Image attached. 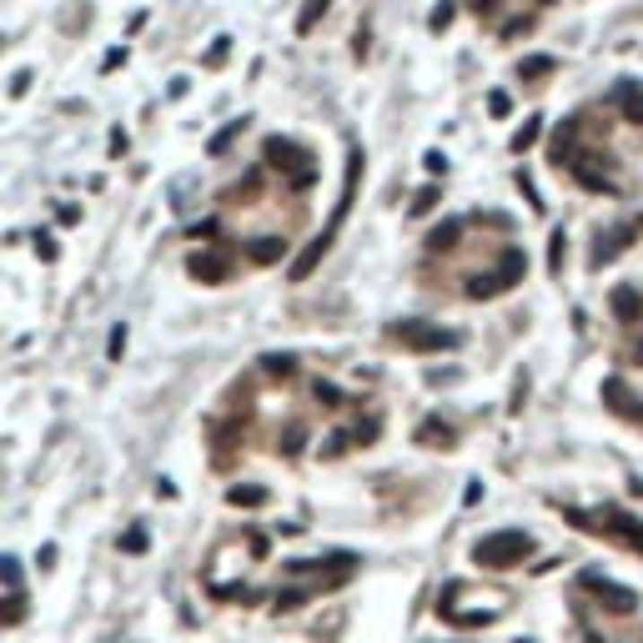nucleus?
I'll return each instance as SVG.
<instances>
[{
	"instance_id": "nucleus-1",
	"label": "nucleus",
	"mask_w": 643,
	"mask_h": 643,
	"mask_svg": "<svg viewBox=\"0 0 643 643\" xmlns=\"http://www.w3.org/2000/svg\"><path fill=\"white\" fill-rule=\"evenodd\" d=\"M357 177H362V152H352V161H347V181H342V202L332 206V222L322 231H317V241L307 247L297 262H291V282H307V272H312L322 256H327V247H332V237H337V227L347 222V212H352V196H357Z\"/></svg>"
},
{
	"instance_id": "nucleus-2",
	"label": "nucleus",
	"mask_w": 643,
	"mask_h": 643,
	"mask_svg": "<svg viewBox=\"0 0 643 643\" xmlns=\"http://www.w3.org/2000/svg\"><path fill=\"white\" fill-rule=\"evenodd\" d=\"M528 553H533V533L523 528H498L488 538H478V548H473V558L482 568H517Z\"/></svg>"
},
{
	"instance_id": "nucleus-3",
	"label": "nucleus",
	"mask_w": 643,
	"mask_h": 643,
	"mask_svg": "<svg viewBox=\"0 0 643 643\" xmlns=\"http://www.w3.org/2000/svg\"><path fill=\"white\" fill-rule=\"evenodd\" d=\"M266 161L277 166V171H287L291 187H312V177H317L312 152H302V146L287 136H266Z\"/></svg>"
},
{
	"instance_id": "nucleus-4",
	"label": "nucleus",
	"mask_w": 643,
	"mask_h": 643,
	"mask_svg": "<svg viewBox=\"0 0 643 643\" xmlns=\"http://www.w3.org/2000/svg\"><path fill=\"white\" fill-rule=\"evenodd\" d=\"M392 337L403 342L407 352H442V347H457V332H447V327H432V322H417V317H407V322H397L392 327Z\"/></svg>"
},
{
	"instance_id": "nucleus-5",
	"label": "nucleus",
	"mask_w": 643,
	"mask_h": 643,
	"mask_svg": "<svg viewBox=\"0 0 643 643\" xmlns=\"http://www.w3.org/2000/svg\"><path fill=\"white\" fill-rule=\"evenodd\" d=\"M583 588H593L608 608H613V613H633V608H639V593L623 588V583H613V578H604V573H593V568L583 573Z\"/></svg>"
},
{
	"instance_id": "nucleus-6",
	"label": "nucleus",
	"mask_w": 643,
	"mask_h": 643,
	"mask_svg": "<svg viewBox=\"0 0 643 643\" xmlns=\"http://www.w3.org/2000/svg\"><path fill=\"white\" fill-rule=\"evenodd\" d=\"M187 272H191L196 282H206V287H216V282H227L231 262H227L222 252H196V256L187 262Z\"/></svg>"
},
{
	"instance_id": "nucleus-7",
	"label": "nucleus",
	"mask_w": 643,
	"mask_h": 643,
	"mask_svg": "<svg viewBox=\"0 0 643 643\" xmlns=\"http://www.w3.org/2000/svg\"><path fill=\"white\" fill-rule=\"evenodd\" d=\"M604 403H608V407H613V413H618V417H643L639 397H633V392H629V387H623V382H618V378H608V382H604Z\"/></svg>"
},
{
	"instance_id": "nucleus-8",
	"label": "nucleus",
	"mask_w": 643,
	"mask_h": 643,
	"mask_svg": "<svg viewBox=\"0 0 643 643\" xmlns=\"http://www.w3.org/2000/svg\"><path fill=\"white\" fill-rule=\"evenodd\" d=\"M608 302H613V317H618V322H629V327H633V322H643V297H639L633 287H613V297H608Z\"/></svg>"
},
{
	"instance_id": "nucleus-9",
	"label": "nucleus",
	"mask_w": 643,
	"mask_h": 643,
	"mask_svg": "<svg viewBox=\"0 0 643 643\" xmlns=\"http://www.w3.org/2000/svg\"><path fill=\"white\" fill-rule=\"evenodd\" d=\"M463 227H467L463 216H447L442 227H432V231H428V247H432V252H453L457 237H463Z\"/></svg>"
},
{
	"instance_id": "nucleus-10",
	"label": "nucleus",
	"mask_w": 643,
	"mask_h": 643,
	"mask_svg": "<svg viewBox=\"0 0 643 643\" xmlns=\"http://www.w3.org/2000/svg\"><path fill=\"white\" fill-rule=\"evenodd\" d=\"M422 447H453V428L442 422V417H428V422H417V432H413Z\"/></svg>"
},
{
	"instance_id": "nucleus-11",
	"label": "nucleus",
	"mask_w": 643,
	"mask_h": 643,
	"mask_svg": "<svg viewBox=\"0 0 643 643\" xmlns=\"http://www.w3.org/2000/svg\"><path fill=\"white\" fill-rule=\"evenodd\" d=\"M523 272H528V256L517 252V247H508L503 262H498V282H503V291L517 287V282H523Z\"/></svg>"
},
{
	"instance_id": "nucleus-12",
	"label": "nucleus",
	"mask_w": 643,
	"mask_h": 643,
	"mask_svg": "<svg viewBox=\"0 0 643 643\" xmlns=\"http://www.w3.org/2000/svg\"><path fill=\"white\" fill-rule=\"evenodd\" d=\"M629 237H633V231H629V227H618V231H608V237H604V241H598V247H593V266H608V262H613V256H618V252H623V247H629Z\"/></svg>"
},
{
	"instance_id": "nucleus-13",
	"label": "nucleus",
	"mask_w": 643,
	"mask_h": 643,
	"mask_svg": "<svg viewBox=\"0 0 643 643\" xmlns=\"http://www.w3.org/2000/svg\"><path fill=\"white\" fill-rule=\"evenodd\" d=\"M247 252H252V262H256V266H272V262H282L287 241H282V237H256L252 247H247Z\"/></svg>"
},
{
	"instance_id": "nucleus-14",
	"label": "nucleus",
	"mask_w": 643,
	"mask_h": 643,
	"mask_svg": "<svg viewBox=\"0 0 643 643\" xmlns=\"http://www.w3.org/2000/svg\"><path fill=\"white\" fill-rule=\"evenodd\" d=\"M272 492L266 488H256V482H237V488H227V503L231 508H262Z\"/></svg>"
},
{
	"instance_id": "nucleus-15",
	"label": "nucleus",
	"mask_w": 643,
	"mask_h": 643,
	"mask_svg": "<svg viewBox=\"0 0 643 643\" xmlns=\"http://www.w3.org/2000/svg\"><path fill=\"white\" fill-rule=\"evenodd\" d=\"M442 618H447V623H453V629H482V623H492V608H473V613H457V608H438Z\"/></svg>"
},
{
	"instance_id": "nucleus-16",
	"label": "nucleus",
	"mask_w": 643,
	"mask_h": 643,
	"mask_svg": "<svg viewBox=\"0 0 643 643\" xmlns=\"http://www.w3.org/2000/svg\"><path fill=\"white\" fill-rule=\"evenodd\" d=\"M618 106H623V116H629L633 126H643V91L633 86V81H623V86H618Z\"/></svg>"
},
{
	"instance_id": "nucleus-17",
	"label": "nucleus",
	"mask_w": 643,
	"mask_h": 643,
	"mask_svg": "<svg viewBox=\"0 0 643 643\" xmlns=\"http://www.w3.org/2000/svg\"><path fill=\"white\" fill-rule=\"evenodd\" d=\"M498 291H503V282H498V272H488V277H467V297H473V302H488V297H498Z\"/></svg>"
},
{
	"instance_id": "nucleus-18",
	"label": "nucleus",
	"mask_w": 643,
	"mask_h": 643,
	"mask_svg": "<svg viewBox=\"0 0 643 643\" xmlns=\"http://www.w3.org/2000/svg\"><path fill=\"white\" fill-rule=\"evenodd\" d=\"M538 136H543V116H528V121H523V126L513 131V141H508V146H513V152L523 156V152H528V146H533Z\"/></svg>"
},
{
	"instance_id": "nucleus-19",
	"label": "nucleus",
	"mask_w": 643,
	"mask_h": 643,
	"mask_svg": "<svg viewBox=\"0 0 643 643\" xmlns=\"http://www.w3.org/2000/svg\"><path fill=\"white\" fill-rule=\"evenodd\" d=\"M553 71H558V61H553V56H528V61H517V76H523V81L553 76Z\"/></svg>"
},
{
	"instance_id": "nucleus-20",
	"label": "nucleus",
	"mask_w": 643,
	"mask_h": 643,
	"mask_svg": "<svg viewBox=\"0 0 643 643\" xmlns=\"http://www.w3.org/2000/svg\"><path fill=\"white\" fill-rule=\"evenodd\" d=\"M21 618H26V593H5L0 598V629H11Z\"/></svg>"
},
{
	"instance_id": "nucleus-21",
	"label": "nucleus",
	"mask_w": 643,
	"mask_h": 643,
	"mask_svg": "<svg viewBox=\"0 0 643 643\" xmlns=\"http://www.w3.org/2000/svg\"><path fill=\"white\" fill-rule=\"evenodd\" d=\"M262 367L272 372V378H291V367H297V357H291V352H266V357H262Z\"/></svg>"
},
{
	"instance_id": "nucleus-22",
	"label": "nucleus",
	"mask_w": 643,
	"mask_h": 643,
	"mask_svg": "<svg viewBox=\"0 0 643 643\" xmlns=\"http://www.w3.org/2000/svg\"><path fill=\"white\" fill-rule=\"evenodd\" d=\"M563 256H568V237L563 231H553V241H548V272H553V277L563 272Z\"/></svg>"
},
{
	"instance_id": "nucleus-23",
	"label": "nucleus",
	"mask_w": 643,
	"mask_h": 643,
	"mask_svg": "<svg viewBox=\"0 0 643 643\" xmlns=\"http://www.w3.org/2000/svg\"><path fill=\"white\" fill-rule=\"evenodd\" d=\"M327 5H332V0H307V11L297 15V30H302V36H307V30H312L317 21H322V11H327Z\"/></svg>"
},
{
	"instance_id": "nucleus-24",
	"label": "nucleus",
	"mask_w": 643,
	"mask_h": 643,
	"mask_svg": "<svg viewBox=\"0 0 643 643\" xmlns=\"http://www.w3.org/2000/svg\"><path fill=\"white\" fill-rule=\"evenodd\" d=\"M302 604H307L302 588H282V593H277V613H291V608H302Z\"/></svg>"
},
{
	"instance_id": "nucleus-25",
	"label": "nucleus",
	"mask_w": 643,
	"mask_h": 643,
	"mask_svg": "<svg viewBox=\"0 0 643 643\" xmlns=\"http://www.w3.org/2000/svg\"><path fill=\"white\" fill-rule=\"evenodd\" d=\"M302 442H307V432H302V428H287V438H282V453L297 457V453H302Z\"/></svg>"
},
{
	"instance_id": "nucleus-26",
	"label": "nucleus",
	"mask_w": 643,
	"mask_h": 643,
	"mask_svg": "<svg viewBox=\"0 0 643 643\" xmlns=\"http://www.w3.org/2000/svg\"><path fill=\"white\" fill-rule=\"evenodd\" d=\"M432 206H438V187H422L417 191V202H413V212L422 216V212H432Z\"/></svg>"
},
{
	"instance_id": "nucleus-27",
	"label": "nucleus",
	"mask_w": 643,
	"mask_h": 643,
	"mask_svg": "<svg viewBox=\"0 0 643 643\" xmlns=\"http://www.w3.org/2000/svg\"><path fill=\"white\" fill-rule=\"evenodd\" d=\"M317 403L322 407H342V392L332 387V382H317Z\"/></svg>"
},
{
	"instance_id": "nucleus-28",
	"label": "nucleus",
	"mask_w": 643,
	"mask_h": 643,
	"mask_svg": "<svg viewBox=\"0 0 643 643\" xmlns=\"http://www.w3.org/2000/svg\"><path fill=\"white\" fill-rule=\"evenodd\" d=\"M121 548H126V553H146V533H141V528L121 533Z\"/></svg>"
},
{
	"instance_id": "nucleus-29",
	"label": "nucleus",
	"mask_w": 643,
	"mask_h": 643,
	"mask_svg": "<svg viewBox=\"0 0 643 643\" xmlns=\"http://www.w3.org/2000/svg\"><path fill=\"white\" fill-rule=\"evenodd\" d=\"M428 26L432 30H447V26H453V5H438V11L428 15Z\"/></svg>"
},
{
	"instance_id": "nucleus-30",
	"label": "nucleus",
	"mask_w": 643,
	"mask_h": 643,
	"mask_svg": "<svg viewBox=\"0 0 643 643\" xmlns=\"http://www.w3.org/2000/svg\"><path fill=\"white\" fill-rule=\"evenodd\" d=\"M106 352H111V362H121V352H126V327H111V347H106Z\"/></svg>"
},
{
	"instance_id": "nucleus-31",
	"label": "nucleus",
	"mask_w": 643,
	"mask_h": 643,
	"mask_svg": "<svg viewBox=\"0 0 643 643\" xmlns=\"http://www.w3.org/2000/svg\"><path fill=\"white\" fill-rule=\"evenodd\" d=\"M378 428H382L378 417H367V422H357V428H352V438L357 442H372V438H378Z\"/></svg>"
},
{
	"instance_id": "nucleus-32",
	"label": "nucleus",
	"mask_w": 643,
	"mask_h": 643,
	"mask_svg": "<svg viewBox=\"0 0 643 643\" xmlns=\"http://www.w3.org/2000/svg\"><path fill=\"white\" fill-rule=\"evenodd\" d=\"M508 106H513V101H508V91H492V96H488V111L492 116H508Z\"/></svg>"
},
{
	"instance_id": "nucleus-33",
	"label": "nucleus",
	"mask_w": 643,
	"mask_h": 643,
	"mask_svg": "<svg viewBox=\"0 0 643 643\" xmlns=\"http://www.w3.org/2000/svg\"><path fill=\"white\" fill-rule=\"evenodd\" d=\"M21 578V563L15 558H0V583H15Z\"/></svg>"
},
{
	"instance_id": "nucleus-34",
	"label": "nucleus",
	"mask_w": 643,
	"mask_h": 643,
	"mask_svg": "<svg viewBox=\"0 0 643 643\" xmlns=\"http://www.w3.org/2000/svg\"><path fill=\"white\" fill-rule=\"evenodd\" d=\"M322 453H327V457L347 453V432H332V438H327V447H322Z\"/></svg>"
},
{
	"instance_id": "nucleus-35",
	"label": "nucleus",
	"mask_w": 643,
	"mask_h": 643,
	"mask_svg": "<svg viewBox=\"0 0 643 643\" xmlns=\"http://www.w3.org/2000/svg\"><path fill=\"white\" fill-rule=\"evenodd\" d=\"M422 166L438 177V171H447V156H442V152H428V156H422Z\"/></svg>"
},
{
	"instance_id": "nucleus-36",
	"label": "nucleus",
	"mask_w": 643,
	"mask_h": 643,
	"mask_svg": "<svg viewBox=\"0 0 643 643\" xmlns=\"http://www.w3.org/2000/svg\"><path fill=\"white\" fill-rule=\"evenodd\" d=\"M623 538H629L633 548H639V553H643V528H639V523H629V533H623Z\"/></svg>"
},
{
	"instance_id": "nucleus-37",
	"label": "nucleus",
	"mask_w": 643,
	"mask_h": 643,
	"mask_svg": "<svg viewBox=\"0 0 643 643\" xmlns=\"http://www.w3.org/2000/svg\"><path fill=\"white\" fill-rule=\"evenodd\" d=\"M492 5H498V0H473V11H478V15H488Z\"/></svg>"
},
{
	"instance_id": "nucleus-38",
	"label": "nucleus",
	"mask_w": 643,
	"mask_h": 643,
	"mask_svg": "<svg viewBox=\"0 0 643 643\" xmlns=\"http://www.w3.org/2000/svg\"><path fill=\"white\" fill-rule=\"evenodd\" d=\"M639 362H643V342H639Z\"/></svg>"
},
{
	"instance_id": "nucleus-39",
	"label": "nucleus",
	"mask_w": 643,
	"mask_h": 643,
	"mask_svg": "<svg viewBox=\"0 0 643 643\" xmlns=\"http://www.w3.org/2000/svg\"><path fill=\"white\" fill-rule=\"evenodd\" d=\"M517 643H533V639H517Z\"/></svg>"
},
{
	"instance_id": "nucleus-40",
	"label": "nucleus",
	"mask_w": 643,
	"mask_h": 643,
	"mask_svg": "<svg viewBox=\"0 0 643 643\" xmlns=\"http://www.w3.org/2000/svg\"><path fill=\"white\" fill-rule=\"evenodd\" d=\"M543 5H553V0H543Z\"/></svg>"
}]
</instances>
